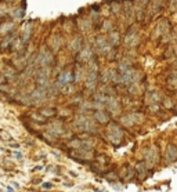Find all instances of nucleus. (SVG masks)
<instances>
[{"instance_id": "1", "label": "nucleus", "mask_w": 177, "mask_h": 192, "mask_svg": "<svg viewBox=\"0 0 177 192\" xmlns=\"http://www.w3.org/2000/svg\"><path fill=\"white\" fill-rule=\"evenodd\" d=\"M75 127L80 131H85V133H97V126L94 119H91L90 116H86V115H80L76 117L75 120Z\"/></svg>"}, {"instance_id": "2", "label": "nucleus", "mask_w": 177, "mask_h": 192, "mask_svg": "<svg viewBox=\"0 0 177 192\" xmlns=\"http://www.w3.org/2000/svg\"><path fill=\"white\" fill-rule=\"evenodd\" d=\"M107 138L111 144L118 147V145L122 142V140H123V130L120 129V126L116 125V123H112V125L108 127Z\"/></svg>"}, {"instance_id": "3", "label": "nucleus", "mask_w": 177, "mask_h": 192, "mask_svg": "<svg viewBox=\"0 0 177 192\" xmlns=\"http://www.w3.org/2000/svg\"><path fill=\"white\" fill-rule=\"evenodd\" d=\"M50 67H40L36 72V83L39 87L49 89L50 86Z\"/></svg>"}, {"instance_id": "4", "label": "nucleus", "mask_w": 177, "mask_h": 192, "mask_svg": "<svg viewBox=\"0 0 177 192\" xmlns=\"http://www.w3.org/2000/svg\"><path fill=\"white\" fill-rule=\"evenodd\" d=\"M53 62H54V56L50 50L43 48V50L39 53L37 58H36V64L39 67H51Z\"/></svg>"}, {"instance_id": "5", "label": "nucleus", "mask_w": 177, "mask_h": 192, "mask_svg": "<svg viewBox=\"0 0 177 192\" xmlns=\"http://www.w3.org/2000/svg\"><path fill=\"white\" fill-rule=\"evenodd\" d=\"M144 159H145V163L148 167H152L155 164L159 163V151L156 147H151L148 149L144 151Z\"/></svg>"}, {"instance_id": "6", "label": "nucleus", "mask_w": 177, "mask_h": 192, "mask_svg": "<svg viewBox=\"0 0 177 192\" xmlns=\"http://www.w3.org/2000/svg\"><path fill=\"white\" fill-rule=\"evenodd\" d=\"M97 83H98V71L88 69L87 75H86V89L88 90V93L96 91Z\"/></svg>"}, {"instance_id": "7", "label": "nucleus", "mask_w": 177, "mask_h": 192, "mask_svg": "<svg viewBox=\"0 0 177 192\" xmlns=\"http://www.w3.org/2000/svg\"><path fill=\"white\" fill-rule=\"evenodd\" d=\"M152 33H154L152 35L154 39H159V37H162L163 35L170 33V24H169V21L167 20H160L159 22H158V25L155 26Z\"/></svg>"}, {"instance_id": "8", "label": "nucleus", "mask_w": 177, "mask_h": 192, "mask_svg": "<svg viewBox=\"0 0 177 192\" xmlns=\"http://www.w3.org/2000/svg\"><path fill=\"white\" fill-rule=\"evenodd\" d=\"M94 47H96V51L98 54H107L108 51L112 48V46L108 43L107 37L105 36H97L96 40H94Z\"/></svg>"}, {"instance_id": "9", "label": "nucleus", "mask_w": 177, "mask_h": 192, "mask_svg": "<svg viewBox=\"0 0 177 192\" xmlns=\"http://www.w3.org/2000/svg\"><path fill=\"white\" fill-rule=\"evenodd\" d=\"M138 42H140V37H138L137 31H136L134 28H130L123 37L124 46H127V47H136V46L138 44Z\"/></svg>"}, {"instance_id": "10", "label": "nucleus", "mask_w": 177, "mask_h": 192, "mask_svg": "<svg viewBox=\"0 0 177 192\" xmlns=\"http://www.w3.org/2000/svg\"><path fill=\"white\" fill-rule=\"evenodd\" d=\"M104 109H108V113L109 115H118L120 112V104H119V101L116 98L108 95L104 102Z\"/></svg>"}, {"instance_id": "11", "label": "nucleus", "mask_w": 177, "mask_h": 192, "mask_svg": "<svg viewBox=\"0 0 177 192\" xmlns=\"http://www.w3.org/2000/svg\"><path fill=\"white\" fill-rule=\"evenodd\" d=\"M141 120H143V115L134 112V113H129V115L122 116L120 117V125L126 126V127H132V126L136 125V123H141Z\"/></svg>"}, {"instance_id": "12", "label": "nucleus", "mask_w": 177, "mask_h": 192, "mask_svg": "<svg viewBox=\"0 0 177 192\" xmlns=\"http://www.w3.org/2000/svg\"><path fill=\"white\" fill-rule=\"evenodd\" d=\"M122 11L124 13V17H126L127 22L132 24L133 17H134V6H133L132 0H123V3H122Z\"/></svg>"}, {"instance_id": "13", "label": "nucleus", "mask_w": 177, "mask_h": 192, "mask_svg": "<svg viewBox=\"0 0 177 192\" xmlns=\"http://www.w3.org/2000/svg\"><path fill=\"white\" fill-rule=\"evenodd\" d=\"M93 119L94 122L100 123V125H107L111 120V115L107 111H104V109H96V112L93 115Z\"/></svg>"}, {"instance_id": "14", "label": "nucleus", "mask_w": 177, "mask_h": 192, "mask_svg": "<svg viewBox=\"0 0 177 192\" xmlns=\"http://www.w3.org/2000/svg\"><path fill=\"white\" fill-rule=\"evenodd\" d=\"M93 58H94L93 50H91V47H88V46H83L82 50L77 53V60H79L80 62H88Z\"/></svg>"}, {"instance_id": "15", "label": "nucleus", "mask_w": 177, "mask_h": 192, "mask_svg": "<svg viewBox=\"0 0 177 192\" xmlns=\"http://www.w3.org/2000/svg\"><path fill=\"white\" fill-rule=\"evenodd\" d=\"M47 98V89H43V87H37V89H35L32 91V94H30V100L33 101H44Z\"/></svg>"}, {"instance_id": "16", "label": "nucleus", "mask_w": 177, "mask_h": 192, "mask_svg": "<svg viewBox=\"0 0 177 192\" xmlns=\"http://www.w3.org/2000/svg\"><path fill=\"white\" fill-rule=\"evenodd\" d=\"M134 173H137V177L140 178V180L147 178V174H148V166H147L145 162H138V163L136 164V171Z\"/></svg>"}, {"instance_id": "17", "label": "nucleus", "mask_w": 177, "mask_h": 192, "mask_svg": "<svg viewBox=\"0 0 177 192\" xmlns=\"http://www.w3.org/2000/svg\"><path fill=\"white\" fill-rule=\"evenodd\" d=\"M165 159L169 162V163H173V162L177 160V147L173 144H170L166 149V155H165Z\"/></svg>"}, {"instance_id": "18", "label": "nucleus", "mask_w": 177, "mask_h": 192, "mask_svg": "<svg viewBox=\"0 0 177 192\" xmlns=\"http://www.w3.org/2000/svg\"><path fill=\"white\" fill-rule=\"evenodd\" d=\"M107 40L112 47H118L119 43H120V35H119L118 31H111V32H108Z\"/></svg>"}, {"instance_id": "19", "label": "nucleus", "mask_w": 177, "mask_h": 192, "mask_svg": "<svg viewBox=\"0 0 177 192\" xmlns=\"http://www.w3.org/2000/svg\"><path fill=\"white\" fill-rule=\"evenodd\" d=\"M83 47V39L80 36H76L72 39V42L69 43V50L72 51V53H79L80 50H82Z\"/></svg>"}, {"instance_id": "20", "label": "nucleus", "mask_w": 177, "mask_h": 192, "mask_svg": "<svg viewBox=\"0 0 177 192\" xmlns=\"http://www.w3.org/2000/svg\"><path fill=\"white\" fill-rule=\"evenodd\" d=\"M149 14H151V17L152 15H155L156 13H159L160 10H162V7H163V0H154V2H149Z\"/></svg>"}, {"instance_id": "21", "label": "nucleus", "mask_w": 177, "mask_h": 192, "mask_svg": "<svg viewBox=\"0 0 177 192\" xmlns=\"http://www.w3.org/2000/svg\"><path fill=\"white\" fill-rule=\"evenodd\" d=\"M69 82H73V75H72V72H64L60 75V78H58V84H61V86H65V84H68Z\"/></svg>"}, {"instance_id": "22", "label": "nucleus", "mask_w": 177, "mask_h": 192, "mask_svg": "<svg viewBox=\"0 0 177 192\" xmlns=\"http://www.w3.org/2000/svg\"><path fill=\"white\" fill-rule=\"evenodd\" d=\"M145 98H147V102L148 104H155V102H159L160 94L158 91H148L145 94Z\"/></svg>"}, {"instance_id": "23", "label": "nucleus", "mask_w": 177, "mask_h": 192, "mask_svg": "<svg viewBox=\"0 0 177 192\" xmlns=\"http://www.w3.org/2000/svg\"><path fill=\"white\" fill-rule=\"evenodd\" d=\"M144 14H145V7L140 6V4H136L134 7V17L137 21H143L144 20Z\"/></svg>"}, {"instance_id": "24", "label": "nucleus", "mask_w": 177, "mask_h": 192, "mask_svg": "<svg viewBox=\"0 0 177 192\" xmlns=\"http://www.w3.org/2000/svg\"><path fill=\"white\" fill-rule=\"evenodd\" d=\"M79 26L82 31L87 32L91 29V26H93V21L90 20V18H82V20L79 21Z\"/></svg>"}, {"instance_id": "25", "label": "nucleus", "mask_w": 177, "mask_h": 192, "mask_svg": "<svg viewBox=\"0 0 177 192\" xmlns=\"http://www.w3.org/2000/svg\"><path fill=\"white\" fill-rule=\"evenodd\" d=\"M32 31H33V26L30 25H26L25 26V29H24V33H22V37H21V40H22V43H26L28 40L30 39V36H32Z\"/></svg>"}, {"instance_id": "26", "label": "nucleus", "mask_w": 177, "mask_h": 192, "mask_svg": "<svg viewBox=\"0 0 177 192\" xmlns=\"http://www.w3.org/2000/svg\"><path fill=\"white\" fill-rule=\"evenodd\" d=\"M111 11H112L115 15L120 14V11H122V3L120 2H118V0L111 2Z\"/></svg>"}, {"instance_id": "27", "label": "nucleus", "mask_w": 177, "mask_h": 192, "mask_svg": "<svg viewBox=\"0 0 177 192\" xmlns=\"http://www.w3.org/2000/svg\"><path fill=\"white\" fill-rule=\"evenodd\" d=\"M51 47L53 50H58V48L61 47V43H62V39H61V36H58V35H54V36L51 37Z\"/></svg>"}, {"instance_id": "28", "label": "nucleus", "mask_w": 177, "mask_h": 192, "mask_svg": "<svg viewBox=\"0 0 177 192\" xmlns=\"http://www.w3.org/2000/svg\"><path fill=\"white\" fill-rule=\"evenodd\" d=\"M167 84L171 87H177V71H173L167 78Z\"/></svg>"}, {"instance_id": "29", "label": "nucleus", "mask_w": 177, "mask_h": 192, "mask_svg": "<svg viewBox=\"0 0 177 192\" xmlns=\"http://www.w3.org/2000/svg\"><path fill=\"white\" fill-rule=\"evenodd\" d=\"M113 28V22L109 20H105L104 22H102V31L104 32H111Z\"/></svg>"}, {"instance_id": "30", "label": "nucleus", "mask_w": 177, "mask_h": 192, "mask_svg": "<svg viewBox=\"0 0 177 192\" xmlns=\"http://www.w3.org/2000/svg\"><path fill=\"white\" fill-rule=\"evenodd\" d=\"M116 56H118V51H116L115 47H112L109 51L107 53V60H109V61H115L116 60Z\"/></svg>"}, {"instance_id": "31", "label": "nucleus", "mask_w": 177, "mask_h": 192, "mask_svg": "<svg viewBox=\"0 0 177 192\" xmlns=\"http://www.w3.org/2000/svg\"><path fill=\"white\" fill-rule=\"evenodd\" d=\"M124 169H126V174H124L123 177H126V180H132V178L134 177V170H133V167L126 166Z\"/></svg>"}, {"instance_id": "32", "label": "nucleus", "mask_w": 177, "mask_h": 192, "mask_svg": "<svg viewBox=\"0 0 177 192\" xmlns=\"http://www.w3.org/2000/svg\"><path fill=\"white\" fill-rule=\"evenodd\" d=\"M163 106H165L166 109H173V106H174V104H173V101L170 100V98H163Z\"/></svg>"}, {"instance_id": "33", "label": "nucleus", "mask_w": 177, "mask_h": 192, "mask_svg": "<svg viewBox=\"0 0 177 192\" xmlns=\"http://www.w3.org/2000/svg\"><path fill=\"white\" fill-rule=\"evenodd\" d=\"M40 113L43 115L44 117H51V116H54L55 115V109H43Z\"/></svg>"}, {"instance_id": "34", "label": "nucleus", "mask_w": 177, "mask_h": 192, "mask_svg": "<svg viewBox=\"0 0 177 192\" xmlns=\"http://www.w3.org/2000/svg\"><path fill=\"white\" fill-rule=\"evenodd\" d=\"M14 11H15V13H13L14 18H22V17H24V14H25L24 10H14Z\"/></svg>"}, {"instance_id": "35", "label": "nucleus", "mask_w": 177, "mask_h": 192, "mask_svg": "<svg viewBox=\"0 0 177 192\" xmlns=\"http://www.w3.org/2000/svg\"><path fill=\"white\" fill-rule=\"evenodd\" d=\"M169 9H170L171 11H176L177 10V0H170V2H169Z\"/></svg>"}, {"instance_id": "36", "label": "nucleus", "mask_w": 177, "mask_h": 192, "mask_svg": "<svg viewBox=\"0 0 177 192\" xmlns=\"http://www.w3.org/2000/svg\"><path fill=\"white\" fill-rule=\"evenodd\" d=\"M148 108H149V111H152V112H158V111H159V104H158V102L149 104Z\"/></svg>"}, {"instance_id": "37", "label": "nucleus", "mask_w": 177, "mask_h": 192, "mask_svg": "<svg viewBox=\"0 0 177 192\" xmlns=\"http://www.w3.org/2000/svg\"><path fill=\"white\" fill-rule=\"evenodd\" d=\"M148 3H149V0H137V2H136V4H140V6H143V7L148 6Z\"/></svg>"}, {"instance_id": "38", "label": "nucleus", "mask_w": 177, "mask_h": 192, "mask_svg": "<svg viewBox=\"0 0 177 192\" xmlns=\"http://www.w3.org/2000/svg\"><path fill=\"white\" fill-rule=\"evenodd\" d=\"M43 188H51V184H50V182H46V184H43Z\"/></svg>"}, {"instance_id": "39", "label": "nucleus", "mask_w": 177, "mask_h": 192, "mask_svg": "<svg viewBox=\"0 0 177 192\" xmlns=\"http://www.w3.org/2000/svg\"><path fill=\"white\" fill-rule=\"evenodd\" d=\"M14 155H15L18 159H22V155H21V153H19V152H15V153H14Z\"/></svg>"}, {"instance_id": "40", "label": "nucleus", "mask_w": 177, "mask_h": 192, "mask_svg": "<svg viewBox=\"0 0 177 192\" xmlns=\"http://www.w3.org/2000/svg\"><path fill=\"white\" fill-rule=\"evenodd\" d=\"M11 145V147H14V148H18L19 147V144H14V142H13V144H10Z\"/></svg>"}, {"instance_id": "41", "label": "nucleus", "mask_w": 177, "mask_h": 192, "mask_svg": "<svg viewBox=\"0 0 177 192\" xmlns=\"http://www.w3.org/2000/svg\"><path fill=\"white\" fill-rule=\"evenodd\" d=\"M8 192H13V188H11V186H8V189H7Z\"/></svg>"}, {"instance_id": "42", "label": "nucleus", "mask_w": 177, "mask_h": 192, "mask_svg": "<svg viewBox=\"0 0 177 192\" xmlns=\"http://www.w3.org/2000/svg\"><path fill=\"white\" fill-rule=\"evenodd\" d=\"M6 2H17V0H6Z\"/></svg>"}, {"instance_id": "43", "label": "nucleus", "mask_w": 177, "mask_h": 192, "mask_svg": "<svg viewBox=\"0 0 177 192\" xmlns=\"http://www.w3.org/2000/svg\"><path fill=\"white\" fill-rule=\"evenodd\" d=\"M0 192H2V191H0Z\"/></svg>"}]
</instances>
